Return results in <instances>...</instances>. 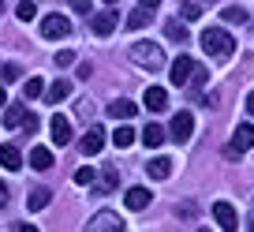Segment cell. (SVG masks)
Instances as JSON below:
<instances>
[{
    "mask_svg": "<svg viewBox=\"0 0 254 232\" xmlns=\"http://www.w3.org/2000/svg\"><path fill=\"white\" fill-rule=\"evenodd\" d=\"M202 49L209 56H217V60H228L236 53V38L228 30H221V26H209V30H202Z\"/></svg>",
    "mask_w": 254,
    "mask_h": 232,
    "instance_id": "obj_1",
    "label": "cell"
},
{
    "mask_svg": "<svg viewBox=\"0 0 254 232\" xmlns=\"http://www.w3.org/2000/svg\"><path fill=\"white\" fill-rule=\"evenodd\" d=\"M131 60L138 68H150V72H161L165 68V53H161L157 41H135L131 45Z\"/></svg>",
    "mask_w": 254,
    "mask_h": 232,
    "instance_id": "obj_2",
    "label": "cell"
},
{
    "mask_svg": "<svg viewBox=\"0 0 254 232\" xmlns=\"http://www.w3.org/2000/svg\"><path fill=\"white\" fill-rule=\"evenodd\" d=\"M67 34H71V23H67V15L53 11V15H45V19H41V38L60 41V38H67Z\"/></svg>",
    "mask_w": 254,
    "mask_h": 232,
    "instance_id": "obj_3",
    "label": "cell"
},
{
    "mask_svg": "<svg viewBox=\"0 0 254 232\" xmlns=\"http://www.w3.org/2000/svg\"><path fill=\"white\" fill-rule=\"evenodd\" d=\"M101 146H105V128L101 124H90L86 135L79 139V150L86 154V157H94V154H101Z\"/></svg>",
    "mask_w": 254,
    "mask_h": 232,
    "instance_id": "obj_4",
    "label": "cell"
},
{
    "mask_svg": "<svg viewBox=\"0 0 254 232\" xmlns=\"http://www.w3.org/2000/svg\"><path fill=\"white\" fill-rule=\"evenodd\" d=\"M168 135H172L176 143H187V139L194 135V116H190V112H176L172 124H168Z\"/></svg>",
    "mask_w": 254,
    "mask_h": 232,
    "instance_id": "obj_5",
    "label": "cell"
},
{
    "mask_svg": "<svg viewBox=\"0 0 254 232\" xmlns=\"http://www.w3.org/2000/svg\"><path fill=\"white\" fill-rule=\"evenodd\" d=\"M105 229L124 232V217H120V214H112V210H101L97 217H90V232H105Z\"/></svg>",
    "mask_w": 254,
    "mask_h": 232,
    "instance_id": "obj_6",
    "label": "cell"
},
{
    "mask_svg": "<svg viewBox=\"0 0 254 232\" xmlns=\"http://www.w3.org/2000/svg\"><path fill=\"white\" fill-rule=\"evenodd\" d=\"M168 75H172V82H176V86H187V82H190V75H194V60H190V56H180V60H172Z\"/></svg>",
    "mask_w": 254,
    "mask_h": 232,
    "instance_id": "obj_7",
    "label": "cell"
},
{
    "mask_svg": "<svg viewBox=\"0 0 254 232\" xmlns=\"http://www.w3.org/2000/svg\"><path fill=\"white\" fill-rule=\"evenodd\" d=\"M213 217H217V225H221L224 232H236V225H239L236 206H232V202H213Z\"/></svg>",
    "mask_w": 254,
    "mask_h": 232,
    "instance_id": "obj_8",
    "label": "cell"
},
{
    "mask_svg": "<svg viewBox=\"0 0 254 232\" xmlns=\"http://www.w3.org/2000/svg\"><path fill=\"white\" fill-rule=\"evenodd\" d=\"M49 131H53V143H60V146H67V143H71V120H67V116H60V112L53 116Z\"/></svg>",
    "mask_w": 254,
    "mask_h": 232,
    "instance_id": "obj_9",
    "label": "cell"
},
{
    "mask_svg": "<svg viewBox=\"0 0 254 232\" xmlns=\"http://www.w3.org/2000/svg\"><path fill=\"white\" fill-rule=\"evenodd\" d=\"M232 150H236V154H247V150H251V146H254V128H251V124H239V128H236V135H232Z\"/></svg>",
    "mask_w": 254,
    "mask_h": 232,
    "instance_id": "obj_10",
    "label": "cell"
},
{
    "mask_svg": "<svg viewBox=\"0 0 254 232\" xmlns=\"http://www.w3.org/2000/svg\"><path fill=\"white\" fill-rule=\"evenodd\" d=\"M90 30H94L97 38H109V34L116 30V15H112V11H97V15L90 19Z\"/></svg>",
    "mask_w": 254,
    "mask_h": 232,
    "instance_id": "obj_11",
    "label": "cell"
},
{
    "mask_svg": "<svg viewBox=\"0 0 254 232\" xmlns=\"http://www.w3.org/2000/svg\"><path fill=\"white\" fill-rule=\"evenodd\" d=\"M0 165L8 168V172H19V168H23V154H19V146H11V143L0 146Z\"/></svg>",
    "mask_w": 254,
    "mask_h": 232,
    "instance_id": "obj_12",
    "label": "cell"
},
{
    "mask_svg": "<svg viewBox=\"0 0 254 232\" xmlns=\"http://www.w3.org/2000/svg\"><path fill=\"white\" fill-rule=\"evenodd\" d=\"M124 202H127V210H146L153 202V195L146 191V187H131V191L124 195Z\"/></svg>",
    "mask_w": 254,
    "mask_h": 232,
    "instance_id": "obj_13",
    "label": "cell"
},
{
    "mask_svg": "<svg viewBox=\"0 0 254 232\" xmlns=\"http://www.w3.org/2000/svg\"><path fill=\"white\" fill-rule=\"evenodd\" d=\"M41 97H45V101H49V105H60V101H64V97H71V82H67V79H60V82H53V86H45V94H41Z\"/></svg>",
    "mask_w": 254,
    "mask_h": 232,
    "instance_id": "obj_14",
    "label": "cell"
},
{
    "mask_svg": "<svg viewBox=\"0 0 254 232\" xmlns=\"http://www.w3.org/2000/svg\"><path fill=\"white\" fill-rule=\"evenodd\" d=\"M53 150H49V146H34L30 150V165L38 168V172H49V168H53Z\"/></svg>",
    "mask_w": 254,
    "mask_h": 232,
    "instance_id": "obj_15",
    "label": "cell"
},
{
    "mask_svg": "<svg viewBox=\"0 0 254 232\" xmlns=\"http://www.w3.org/2000/svg\"><path fill=\"white\" fill-rule=\"evenodd\" d=\"M142 101H146V109H150V112H165V109H168V94H165L161 86H150Z\"/></svg>",
    "mask_w": 254,
    "mask_h": 232,
    "instance_id": "obj_16",
    "label": "cell"
},
{
    "mask_svg": "<svg viewBox=\"0 0 254 232\" xmlns=\"http://www.w3.org/2000/svg\"><path fill=\"white\" fill-rule=\"evenodd\" d=\"M135 101H127V97H116V101L109 105V116L112 120H131V116H135Z\"/></svg>",
    "mask_w": 254,
    "mask_h": 232,
    "instance_id": "obj_17",
    "label": "cell"
},
{
    "mask_svg": "<svg viewBox=\"0 0 254 232\" xmlns=\"http://www.w3.org/2000/svg\"><path fill=\"white\" fill-rule=\"evenodd\" d=\"M49 199H53V191H49V187H34V191L26 195V210H45Z\"/></svg>",
    "mask_w": 254,
    "mask_h": 232,
    "instance_id": "obj_18",
    "label": "cell"
},
{
    "mask_svg": "<svg viewBox=\"0 0 254 232\" xmlns=\"http://www.w3.org/2000/svg\"><path fill=\"white\" fill-rule=\"evenodd\" d=\"M142 143L150 146V150H157V146L165 143V128H161V124H146V131H142Z\"/></svg>",
    "mask_w": 254,
    "mask_h": 232,
    "instance_id": "obj_19",
    "label": "cell"
},
{
    "mask_svg": "<svg viewBox=\"0 0 254 232\" xmlns=\"http://www.w3.org/2000/svg\"><path fill=\"white\" fill-rule=\"evenodd\" d=\"M146 172H150L153 180H168V172H172V161H168V157H153Z\"/></svg>",
    "mask_w": 254,
    "mask_h": 232,
    "instance_id": "obj_20",
    "label": "cell"
},
{
    "mask_svg": "<svg viewBox=\"0 0 254 232\" xmlns=\"http://www.w3.org/2000/svg\"><path fill=\"white\" fill-rule=\"evenodd\" d=\"M23 120H26L23 105H8V109H4V124H8V128H23Z\"/></svg>",
    "mask_w": 254,
    "mask_h": 232,
    "instance_id": "obj_21",
    "label": "cell"
},
{
    "mask_svg": "<svg viewBox=\"0 0 254 232\" xmlns=\"http://www.w3.org/2000/svg\"><path fill=\"white\" fill-rule=\"evenodd\" d=\"M146 23H150V8H142V4H138V8L127 15V26H131V30H142Z\"/></svg>",
    "mask_w": 254,
    "mask_h": 232,
    "instance_id": "obj_22",
    "label": "cell"
},
{
    "mask_svg": "<svg viewBox=\"0 0 254 232\" xmlns=\"http://www.w3.org/2000/svg\"><path fill=\"white\" fill-rule=\"evenodd\" d=\"M23 94H26V101H30V97H41V94H45V79H38V75H30V79L23 82Z\"/></svg>",
    "mask_w": 254,
    "mask_h": 232,
    "instance_id": "obj_23",
    "label": "cell"
},
{
    "mask_svg": "<svg viewBox=\"0 0 254 232\" xmlns=\"http://www.w3.org/2000/svg\"><path fill=\"white\" fill-rule=\"evenodd\" d=\"M165 34H168V41H187V26L180 23V19H172V23H165Z\"/></svg>",
    "mask_w": 254,
    "mask_h": 232,
    "instance_id": "obj_24",
    "label": "cell"
},
{
    "mask_svg": "<svg viewBox=\"0 0 254 232\" xmlns=\"http://www.w3.org/2000/svg\"><path fill=\"white\" fill-rule=\"evenodd\" d=\"M112 143H116L120 150H127V146L135 143V131L127 128V124H120V128H116V135H112Z\"/></svg>",
    "mask_w": 254,
    "mask_h": 232,
    "instance_id": "obj_25",
    "label": "cell"
},
{
    "mask_svg": "<svg viewBox=\"0 0 254 232\" xmlns=\"http://www.w3.org/2000/svg\"><path fill=\"white\" fill-rule=\"evenodd\" d=\"M15 15L23 19V23H30V19L38 15V8H34V0H19V8H15Z\"/></svg>",
    "mask_w": 254,
    "mask_h": 232,
    "instance_id": "obj_26",
    "label": "cell"
},
{
    "mask_svg": "<svg viewBox=\"0 0 254 232\" xmlns=\"http://www.w3.org/2000/svg\"><path fill=\"white\" fill-rule=\"evenodd\" d=\"M53 64H56V68H71V64H75V53H71V49H60V53L53 56Z\"/></svg>",
    "mask_w": 254,
    "mask_h": 232,
    "instance_id": "obj_27",
    "label": "cell"
},
{
    "mask_svg": "<svg viewBox=\"0 0 254 232\" xmlns=\"http://www.w3.org/2000/svg\"><path fill=\"white\" fill-rule=\"evenodd\" d=\"M94 180H97V172H94V168H79V172H75V184H79V187H90Z\"/></svg>",
    "mask_w": 254,
    "mask_h": 232,
    "instance_id": "obj_28",
    "label": "cell"
},
{
    "mask_svg": "<svg viewBox=\"0 0 254 232\" xmlns=\"http://www.w3.org/2000/svg\"><path fill=\"white\" fill-rule=\"evenodd\" d=\"M224 23H247V8H224Z\"/></svg>",
    "mask_w": 254,
    "mask_h": 232,
    "instance_id": "obj_29",
    "label": "cell"
},
{
    "mask_svg": "<svg viewBox=\"0 0 254 232\" xmlns=\"http://www.w3.org/2000/svg\"><path fill=\"white\" fill-rule=\"evenodd\" d=\"M198 15H202V8L194 0H187V4H183V19H198Z\"/></svg>",
    "mask_w": 254,
    "mask_h": 232,
    "instance_id": "obj_30",
    "label": "cell"
},
{
    "mask_svg": "<svg viewBox=\"0 0 254 232\" xmlns=\"http://www.w3.org/2000/svg\"><path fill=\"white\" fill-rule=\"evenodd\" d=\"M67 8L79 11V15H90V0H67Z\"/></svg>",
    "mask_w": 254,
    "mask_h": 232,
    "instance_id": "obj_31",
    "label": "cell"
},
{
    "mask_svg": "<svg viewBox=\"0 0 254 232\" xmlns=\"http://www.w3.org/2000/svg\"><path fill=\"white\" fill-rule=\"evenodd\" d=\"M0 79H4V82L19 79V68H15V64H4V72H0Z\"/></svg>",
    "mask_w": 254,
    "mask_h": 232,
    "instance_id": "obj_32",
    "label": "cell"
},
{
    "mask_svg": "<svg viewBox=\"0 0 254 232\" xmlns=\"http://www.w3.org/2000/svg\"><path fill=\"white\" fill-rule=\"evenodd\" d=\"M23 128L30 131V135H34V131H38V116H34V112H26V120H23Z\"/></svg>",
    "mask_w": 254,
    "mask_h": 232,
    "instance_id": "obj_33",
    "label": "cell"
},
{
    "mask_svg": "<svg viewBox=\"0 0 254 232\" xmlns=\"http://www.w3.org/2000/svg\"><path fill=\"white\" fill-rule=\"evenodd\" d=\"M101 187H105V191H109V187H116V172H112V168H105V184H101Z\"/></svg>",
    "mask_w": 254,
    "mask_h": 232,
    "instance_id": "obj_34",
    "label": "cell"
},
{
    "mask_svg": "<svg viewBox=\"0 0 254 232\" xmlns=\"http://www.w3.org/2000/svg\"><path fill=\"white\" fill-rule=\"evenodd\" d=\"M138 4H142V8H150V11H153V8H157V4H161V0H138Z\"/></svg>",
    "mask_w": 254,
    "mask_h": 232,
    "instance_id": "obj_35",
    "label": "cell"
},
{
    "mask_svg": "<svg viewBox=\"0 0 254 232\" xmlns=\"http://www.w3.org/2000/svg\"><path fill=\"white\" fill-rule=\"evenodd\" d=\"M0 105H8V90H4V82H0Z\"/></svg>",
    "mask_w": 254,
    "mask_h": 232,
    "instance_id": "obj_36",
    "label": "cell"
},
{
    "mask_svg": "<svg viewBox=\"0 0 254 232\" xmlns=\"http://www.w3.org/2000/svg\"><path fill=\"white\" fill-rule=\"evenodd\" d=\"M4 202H8V187L0 184V206H4Z\"/></svg>",
    "mask_w": 254,
    "mask_h": 232,
    "instance_id": "obj_37",
    "label": "cell"
},
{
    "mask_svg": "<svg viewBox=\"0 0 254 232\" xmlns=\"http://www.w3.org/2000/svg\"><path fill=\"white\" fill-rule=\"evenodd\" d=\"M247 112H254V94H251V97H247Z\"/></svg>",
    "mask_w": 254,
    "mask_h": 232,
    "instance_id": "obj_38",
    "label": "cell"
},
{
    "mask_svg": "<svg viewBox=\"0 0 254 232\" xmlns=\"http://www.w3.org/2000/svg\"><path fill=\"white\" fill-rule=\"evenodd\" d=\"M0 15H4V0H0Z\"/></svg>",
    "mask_w": 254,
    "mask_h": 232,
    "instance_id": "obj_39",
    "label": "cell"
},
{
    "mask_svg": "<svg viewBox=\"0 0 254 232\" xmlns=\"http://www.w3.org/2000/svg\"><path fill=\"white\" fill-rule=\"evenodd\" d=\"M105 4H116V0H105Z\"/></svg>",
    "mask_w": 254,
    "mask_h": 232,
    "instance_id": "obj_40",
    "label": "cell"
},
{
    "mask_svg": "<svg viewBox=\"0 0 254 232\" xmlns=\"http://www.w3.org/2000/svg\"><path fill=\"white\" fill-rule=\"evenodd\" d=\"M251 229H254V221H251Z\"/></svg>",
    "mask_w": 254,
    "mask_h": 232,
    "instance_id": "obj_41",
    "label": "cell"
}]
</instances>
